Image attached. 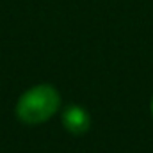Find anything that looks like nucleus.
Segmentation results:
<instances>
[{"label": "nucleus", "instance_id": "obj_1", "mask_svg": "<svg viewBox=\"0 0 153 153\" xmlns=\"http://www.w3.org/2000/svg\"><path fill=\"white\" fill-rule=\"evenodd\" d=\"M61 105V94L48 84H39L25 91L16 105V116L25 125H39L48 121Z\"/></svg>", "mask_w": 153, "mask_h": 153}, {"label": "nucleus", "instance_id": "obj_2", "mask_svg": "<svg viewBox=\"0 0 153 153\" xmlns=\"http://www.w3.org/2000/svg\"><path fill=\"white\" fill-rule=\"evenodd\" d=\"M62 125L68 132H71L75 135H82L89 130L91 117L85 109H82L78 105H71L62 112Z\"/></svg>", "mask_w": 153, "mask_h": 153}, {"label": "nucleus", "instance_id": "obj_3", "mask_svg": "<svg viewBox=\"0 0 153 153\" xmlns=\"http://www.w3.org/2000/svg\"><path fill=\"white\" fill-rule=\"evenodd\" d=\"M152 114H153V100H152Z\"/></svg>", "mask_w": 153, "mask_h": 153}]
</instances>
